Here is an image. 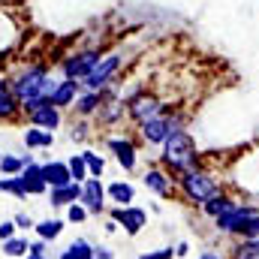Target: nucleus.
I'll use <instances>...</instances> for the list:
<instances>
[{"instance_id": "7", "label": "nucleus", "mask_w": 259, "mask_h": 259, "mask_svg": "<svg viewBox=\"0 0 259 259\" xmlns=\"http://www.w3.org/2000/svg\"><path fill=\"white\" fill-rule=\"evenodd\" d=\"M100 58H103V52L100 49H81V52H75V55H69L64 61V75L66 78H75V81H81L94 66L100 64Z\"/></svg>"}, {"instance_id": "13", "label": "nucleus", "mask_w": 259, "mask_h": 259, "mask_svg": "<svg viewBox=\"0 0 259 259\" xmlns=\"http://www.w3.org/2000/svg\"><path fill=\"white\" fill-rule=\"evenodd\" d=\"M238 202H241V199H238L235 193H229V190H223V193H217L214 199H208V202H205V205H202L199 211H202L205 217H211V220H217L220 214H226V211H229L232 205H238Z\"/></svg>"}, {"instance_id": "2", "label": "nucleus", "mask_w": 259, "mask_h": 259, "mask_svg": "<svg viewBox=\"0 0 259 259\" xmlns=\"http://www.w3.org/2000/svg\"><path fill=\"white\" fill-rule=\"evenodd\" d=\"M178 190H181V199L184 202H190V205H205L208 199H214L217 193H223L226 187H223V178H217L214 172H208V169H190V172H184V175H178Z\"/></svg>"}, {"instance_id": "3", "label": "nucleus", "mask_w": 259, "mask_h": 259, "mask_svg": "<svg viewBox=\"0 0 259 259\" xmlns=\"http://www.w3.org/2000/svg\"><path fill=\"white\" fill-rule=\"evenodd\" d=\"M124 103H127V115H130V121H133V124H145V121H151V118L163 115L166 109H175V106H169L163 97L148 94V91H142V94H130Z\"/></svg>"}, {"instance_id": "21", "label": "nucleus", "mask_w": 259, "mask_h": 259, "mask_svg": "<svg viewBox=\"0 0 259 259\" xmlns=\"http://www.w3.org/2000/svg\"><path fill=\"white\" fill-rule=\"evenodd\" d=\"M24 145H27V148H52V145H55V133L30 127V130H24Z\"/></svg>"}, {"instance_id": "26", "label": "nucleus", "mask_w": 259, "mask_h": 259, "mask_svg": "<svg viewBox=\"0 0 259 259\" xmlns=\"http://www.w3.org/2000/svg\"><path fill=\"white\" fill-rule=\"evenodd\" d=\"M3 253L6 256H27L30 244H27V238H9V241H3Z\"/></svg>"}, {"instance_id": "1", "label": "nucleus", "mask_w": 259, "mask_h": 259, "mask_svg": "<svg viewBox=\"0 0 259 259\" xmlns=\"http://www.w3.org/2000/svg\"><path fill=\"white\" fill-rule=\"evenodd\" d=\"M160 148H163V151H160V166H163L169 175H175V178L202 166V151H199L196 136L190 130H181V133L169 136Z\"/></svg>"}, {"instance_id": "32", "label": "nucleus", "mask_w": 259, "mask_h": 259, "mask_svg": "<svg viewBox=\"0 0 259 259\" xmlns=\"http://www.w3.org/2000/svg\"><path fill=\"white\" fill-rule=\"evenodd\" d=\"M15 226H18V229H36V223H33L27 214H15Z\"/></svg>"}, {"instance_id": "36", "label": "nucleus", "mask_w": 259, "mask_h": 259, "mask_svg": "<svg viewBox=\"0 0 259 259\" xmlns=\"http://www.w3.org/2000/svg\"><path fill=\"white\" fill-rule=\"evenodd\" d=\"M199 259H226V256H223V253H217V250H202Z\"/></svg>"}, {"instance_id": "6", "label": "nucleus", "mask_w": 259, "mask_h": 259, "mask_svg": "<svg viewBox=\"0 0 259 259\" xmlns=\"http://www.w3.org/2000/svg\"><path fill=\"white\" fill-rule=\"evenodd\" d=\"M142 184H145L151 193L163 196V199L181 196V190H178V178H175V175H169L163 166H148V169H145V175H142Z\"/></svg>"}, {"instance_id": "16", "label": "nucleus", "mask_w": 259, "mask_h": 259, "mask_svg": "<svg viewBox=\"0 0 259 259\" xmlns=\"http://www.w3.org/2000/svg\"><path fill=\"white\" fill-rule=\"evenodd\" d=\"M42 178L49 187H66L72 184V175H69V166L61 160H52V163H42Z\"/></svg>"}, {"instance_id": "4", "label": "nucleus", "mask_w": 259, "mask_h": 259, "mask_svg": "<svg viewBox=\"0 0 259 259\" xmlns=\"http://www.w3.org/2000/svg\"><path fill=\"white\" fill-rule=\"evenodd\" d=\"M121 64H124V55H121V52H109V55H103L100 64L81 78V91H106V88L112 84L115 72L121 69Z\"/></svg>"}, {"instance_id": "17", "label": "nucleus", "mask_w": 259, "mask_h": 259, "mask_svg": "<svg viewBox=\"0 0 259 259\" xmlns=\"http://www.w3.org/2000/svg\"><path fill=\"white\" fill-rule=\"evenodd\" d=\"M81 199V184H66V187H52V193H49V202L55 205V208H69V205H75Z\"/></svg>"}, {"instance_id": "24", "label": "nucleus", "mask_w": 259, "mask_h": 259, "mask_svg": "<svg viewBox=\"0 0 259 259\" xmlns=\"http://www.w3.org/2000/svg\"><path fill=\"white\" fill-rule=\"evenodd\" d=\"M81 157H84V163H88L91 178H103V172H106V160H103V154H97V151H81Z\"/></svg>"}, {"instance_id": "29", "label": "nucleus", "mask_w": 259, "mask_h": 259, "mask_svg": "<svg viewBox=\"0 0 259 259\" xmlns=\"http://www.w3.org/2000/svg\"><path fill=\"white\" fill-rule=\"evenodd\" d=\"M88 217H91V214H88V208H84L81 202H75V205L66 208V220H69V223H84Z\"/></svg>"}, {"instance_id": "18", "label": "nucleus", "mask_w": 259, "mask_h": 259, "mask_svg": "<svg viewBox=\"0 0 259 259\" xmlns=\"http://www.w3.org/2000/svg\"><path fill=\"white\" fill-rule=\"evenodd\" d=\"M18 112H21V106L12 94V84L6 78H0V118H15Z\"/></svg>"}, {"instance_id": "35", "label": "nucleus", "mask_w": 259, "mask_h": 259, "mask_svg": "<svg viewBox=\"0 0 259 259\" xmlns=\"http://www.w3.org/2000/svg\"><path fill=\"white\" fill-rule=\"evenodd\" d=\"M187 253H190V244H187V241H178V244H175V256L184 259Z\"/></svg>"}, {"instance_id": "23", "label": "nucleus", "mask_w": 259, "mask_h": 259, "mask_svg": "<svg viewBox=\"0 0 259 259\" xmlns=\"http://www.w3.org/2000/svg\"><path fill=\"white\" fill-rule=\"evenodd\" d=\"M66 166H69V175H72V181H75V184H84V181L91 178L88 163H84V157H81V154H72V157L66 160Z\"/></svg>"}, {"instance_id": "25", "label": "nucleus", "mask_w": 259, "mask_h": 259, "mask_svg": "<svg viewBox=\"0 0 259 259\" xmlns=\"http://www.w3.org/2000/svg\"><path fill=\"white\" fill-rule=\"evenodd\" d=\"M0 193H15L18 199H27V190L21 184L18 175H9V178H0Z\"/></svg>"}, {"instance_id": "11", "label": "nucleus", "mask_w": 259, "mask_h": 259, "mask_svg": "<svg viewBox=\"0 0 259 259\" xmlns=\"http://www.w3.org/2000/svg\"><path fill=\"white\" fill-rule=\"evenodd\" d=\"M106 97H109V88H106V91H81L78 100L72 103V112H75L78 118H91V115H97V112L103 109Z\"/></svg>"}, {"instance_id": "20", "label": "nucleus", "mask_w": 259, "mask_h": 259, "mask_svg": "<svg viewBox=\"0 0 259 259\" xmlns=\"http://www.w3.org/2000/svg\"><path fill=\"white\" fill-rule=\"evenodd\" d=\"M58 259H94V244H88L84 238H75V241H69L61 250Z\"/></svg>"}, {"instance_id": "9", "label": "nucleus", "mask_w": 259, "mask_h": 259, "mask_svg": "<svg viewBox=\"0 0 259 259\" xmlns=\"http://www.w3.org/2000/svg\"><path fill=\"white\" fill-rule=\"evenodd\" d=\"M106 145H109V151L115 154V160H118V166H121L124 172H133V169H136V163H139V154H136V145H133V139H127V136H112Z\"/></svg>"}, {"instance_id": "5", "label": "nucleus", "mask_w": 259, "mask_h": 259, "mask_svg": "<svg viewBox=\"0 0 259 259\" xmlns=\"http://www.w3.org/2000/svg\"><path fill=\"white\" fill-rule=\"evenodd\" d=\"M253 214H259V208L253 202H238V205H232L226 214H220V217L214 220V229H217L220 235H235Z\"/></svg>"}, {"instance_id": "12", "label": "nucleus", "mask_w": 259, "mask_h": 259, "mask_svg": "<svg viewBox=\"0 0 259 259\" xmlns=\"http://www.w3.org/2000/svg\"><path fill=\"white\" fill-rule=\"evenodd\" d=\"M78 94H81V81L64 75L61 84H58V91H55V97H52V106H58V109H72V103L78 100Z\"/></svg>"}, {"instance_id": "10", "label": "nucleus", "mask_w": 259, "mask_h": 259, "mask_svg": "<svg viewBox=\"0 0 259 259\" xmlns=\"http://www.w3.org/2000/svg\"><path fill=\"white\" fill-rule=\"evenodd\" d=\"M78 202L88 208V214H103L106 211V187H103V181L100 178H88L81 184V199Z\"/></svg>"}, {"instance_id": "37", "label": "nucleus", "mask_w": 259, "mask_h": 259, "mask_svg": "<svg viewBox=\"0 0 259 259\" xmlns=\"http://www.w3.org/2000/svg\"><path fill=\"white\" fill-rule=\"evenodd\" d=\"M24 259H46V256H33V253H27V256H24Z\"/></svg>"}, {"instance_id": "31", "label": "nucleus", "mask_w": 259, "mask_h": 259, "mask_svg": "<svg viewBox=\"0 0 259 259\" xmlns=\"http://www.w3.org/2000/svg\"><path fill=\"white\" fill-rule=\"evenodd\" d=\"M15 220H3L0 223V241H9V238H15Z\"/></svg>"}, {"instance_id": "38", "label": "nucleus", "mask_w": 259, "mask_h": 259, "mask_svg": "<svg viewBox=\"0 0 259 259\" xmlns=\"http://www.w3.org/2000/svg\"><path fill=\"white\" fill-rule=\"evenodd\" d=\"M0 160H3V154H0Z\"/></svg>"}, {"instance_id": "8", "label": "nucleus", "mask_w": 259, "mask_h": 259, "mask_svg": "<svg viewBox=\"0 0 259 259\" xmlns=\"http://www.w3.org/2000/svg\"><path fill=\"white\" fill-rule=\"evenodd\" d=\"M109 217H112L118 226H124L127 235H139V232L148 226V211H142L139 205H115V208L109 211Z\"/></svg>"}, {"instance_id": "19", "label": "nucleus", "mask_w": 259, "mask_h": 259, "mask_svg": "<svg viewBox=\"0 0 259 259\" xmlns=\"http://www.w3.org/2000/svg\"><path fill=\"white\" fill-rule=\"evenodd\" d=\"M106 196H109L115 205H133V199H136V187H133L130 181H112V184L106 187Z\"/></svg>"}, {"instance_id": "14", "label": "nucleus", "mask_w": 259, "mask_h": 259, "mask_svg": "<svg viewBox=\"0 0 259 259\" xmlns=\"http://www.w3.org/2000/svg\"><path fill=\"white\" fill-rule=\"evenodd\" d=\"M18 178H21V184H24L27 196H39V193H46V190H49V184H46V178H42V166H39V163L24 166V172H21Z\"/></svg>"}, {"instance_id": "27", "label": "nucleus", "mask_w": 259, "mask_h": 259, "mask_svg": "<svg viewBox=\"0 0 259 259\" xmlns=\"http://www.w3.org/2000/svg\"><path fill=\"white\" fill-rule=\"evenodd\" d=\"M0 172H3V175H21V172H24V157H9V154H3Z\"/></svg>"}, {"instance_id": "28", "label": "nucleus", "mask_w": 259, "mask_h": 259, "mask_svg": "<svg viewBox=\"0 0 259 259\" xmlns=\"http://www.w3.org/2000/svg\"><path fill=\"white\" fill-rule=\"evenodd\" d=\"M235 238H259V214H253V217L235 232Z\"/></svg>"}, {"instance_id": "22", "label": "nucleus", "mask_w": 259, "mask_h": 259, "mask_svg": "<svg viewBox=\"0 0 259 259\" xmlns=\"http://www.w3.org/2000/svg\"><path fill=\"white\" fill-rule=\"evenodd\" d=\"M61 232H64V220H58V217H49V220H39L36 223V235L42 241H55Z\"/></svg>"}, {"instance_id": "15", "label": "nucleus", "mask_w": 259, "mask_h": 259, "mask_svg": "<svg viewBox=\"0 0 259 259\" xmlns=\"http://www.w3.org/2000/svg\"><path fill=\"white\" fill-rule=\"evenodd\" d=\"M30 118V124L33 127H39V130H49V133H55V130L61 127V109L58 106H42V109H36V112H30L27 115Z\"/></svg>"}, {"instance_id": "30", "label": "nucleus", "mask_w": 259, "mask_h": 259, "mask_svg": "<svg viewBox=\"0 0 259 259\" xmlns=\"http://www.w3.org/2000/svg\"><path fill=\"white\" fill-rule=\"evenodd\" d=\"M139 259H175V247L169 244V247H160V250H148V253H142Z\"/></svg>"}, {"instance_id": "39", "label": "nucleus", "mask_w": 259, "mask_h": 259, "mask_svg": "<svg viewBox=\"0 0 259 259\" xmlns=\"http://www.w3.org/2000/svg\"><path fill=\"white\" fill-rule=\"evenodd\" d=\"M250 259H256V256H250Z\"/></svg>"}, {"instance_id": "33", "label": "nucleus", "mask_w": 259, "mask_h": 259, "mask_svg": "<svg viewBox=\"0 0 259 259\" xmlns=\"http://www.w3.org/2000/svg\"><path fill=\"white\" fill-rule=\"evenodd\" d=\"M46 250H49V241H42V238L30 244V253H33V256H46Z\"/></svg>"}, {"instance_id": "34", "label": "nucleus", "mask_w": 259, "mask_h": 259, "mask_svg": "<svg viewBox=\"0 0 259 259\" xmlns=\"http://www.w3.org/2000/svg\"><path fill=\"white\" fill-rule=\"evenodd\" d=\"M94 259H112V250H109L106 244H97V247H94Z\"/></svg>"}]
</instances>
